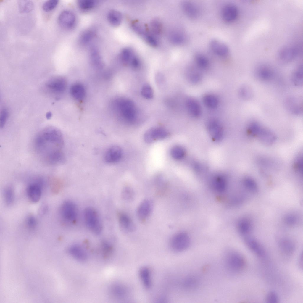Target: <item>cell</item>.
I'll return each mask as SVG.
<instances>
[{
    "instance_id": "44",
    "label": "cell",
    "mask_w": 303,
    "mask_h": 303,
    "mask_svg": "<svg viewBox=\"0 0 303 303\" xmlns=\"http://www.w3.org/2000/svg\"><path fill=\"white\" fill-rule=\"evenodd\" d=\"M170 153L173 158L176 159H180L184 157L185 152L183 147L180 146H176L171 148Z\"/></svg>"
},
{
    "instance_id": "6",
    "label": "cell",
    "mask_w": 303,
    "mask_h": 303,
    "mask_svg": "<svg viewBox=\"0 0 303 303\" xmlns=\"http://www.w3.org/2000/svg\"><path fill=\"white\" fill-rule=\"evenodd\" d=\"M131 25L135 32L149 45L152 47L157 46L158 45V41L157 37L147 27L137 22H133Z\"/></svg>"
},
{
    "instance_id": "24",
    "label": "cell",
    "mask_w": 303,
    "mask_h": 303,
    "mask_svg": "<svg viewBox=\"0 0 303 303\" xmlns=\"http://www.w3.org/2000/svg\"><path fill=\"white\" fill-rule=\"evenodd\" d=\"M182 7L185 14L189 17L195 19L198 16L199 9L193 3L188 1H185L182 3Z\"/></svg>"
},
{
    "instance_id": "53",
    "label": "cell",
    "mask_w": 303,
    "mask_h": 303,
    "mask_svg": "<svg viewBox=\"0 0 303 303\" xmlns=\"http://www.w3.org/2000/svg\"><path fill=\"white\" fill-rule=\"evenodd\" d=\"M285 222L288 225H296L298 222V218L295 215H286L284 218Z\"/></svg>"
},
{
    "instance_id": "33",
    "label": "cell",
    "mask_w": 303,
    "mask_h": 303,
    "mask_svg": "<svg viewBox=\"0 0 303 303\" xmlns=\"http://www.w3.org/2000/svg\"><path fill=\"white\" fill-rule=\"evenodd\" d=\"M90 59L93 65L98 69L102 68L104 64L102 58L97 50L92 48L90 52Z\"/></svg>"
},
{
    "instance_id": "12",
    "label": "cell",
    "mask_w": 303,
    "mask_h": 303,
    "mask_svg": "<svg viewBox=\"0 0 303 303\" xmlns=\"http://www.w3.org/2000/svg\"><path fill=\"white\" fill-rule=\"evenodd\" d=\"M221 17L225 22L230 23L235 21L237 18L238 11L237 7L232 4L225 5L221 10Z\"/></svg>"
},
{
    "instance_id": "3",
    "label": "cell",
    "mask_w": 303,
    "mask_h": 303,
    "mask_svg": "<svg viewBox=\"0 0 303 303\" xmlns=\"http://www.w3.org/2000/svg\"><path fill=\"white\" fill-rule=\"evenodd\" d=\"M247 130L250 136L256 137L264 144H272L276 140V137L272 132L257 122L250 123Z\"/></svg>"
},
{
    "instance_id": "37",
    "label": "cell",
    "mask_w": 303,
    "mask_h": 303,
    "mask_svg": "<svg viewBox=\"0 0 303 303\" xmlns=\"http://www.w3.org/2000/svg\"><path fill=\"white\" fill-rule=\"evenodd\" d=\"M280 249L282 252L287 255L293 254L295 250V247L294 244L289 240H282L280 242Z\"/></svg>"
},
{
    "instance_id": "8",
    "label": "cell",
    "mask_w": 303,
    "mask_h": 303,
    "mask_svg": "<svg viewBox=\"0 0 303 303\" xmlns=\"http://www.w3.org/2000/svg\"><path fill=\"white\" fill-rule=\"evenodd\" d=\"M77 212L76 205L71 201H66L62 205L60 214L63 219L66 221L73 222L75 221L77 216Z\"/></svg>"
},
{
    "instance_id": "28",
    "label": "cell",
    "mask_w": 303,
    "mask_h": 303,
    "mask_svg": "<svg viewBox=\"0 0 303 303\" xmlns=\"http://www.w3.org/2000/svg\"><path fill=\"white\" fill-rule=\"evenodd\" d=\"M199 69L196 66H191L187 69L186 75L188 80L191 83L196 84L202 79V75Z\"/></svg>"
},
{
    "instance_id": "54",
    "label": "cell",
    "mask_w": 303,
    "mask_h": 303,
    "mask_svg": "<svg viewBox=\"0 0 303 303\" xmlns=\"http://www.w3.org/2000/svg\"><path fill=\"white\" fill-rule=\"evenodd\" d=\"M8 116V111L5 109H3L1 111L0 117V125L1 128H3L7 121Z\"/></svg>"
},
{
    "instance_id": "45",
    "label": "cell",
    "mask_w": 303,
    "mask_h": 303,
    "mask_svg": "<svg viewBox=\"0 0 303 303\" xmlns=\"http://www.w3.org/2000/svg\"><path fill=\"white\" fill-rule=\"evenodd\" d=\"M5 201L7 205H10L13 203L14 199V194L13 189L11 187H7L4 192Z\"/></svg>"
},
{
    "instance_id": "16",
    "label": "cell",
    "mask_w": 303,
    "mask_h": 303,
    "mask_svg": "<svg viewBox=\"0 0 303 303\" xmlns=\"http://www.w3.org/2000/svg\"><path fill=\"white\" fill-rule=\"evenodd\" d=\"M298 50L293 46H287L282 49L278 53L279 59L282 61L288 62L294 59L297 56Z\"/></svg>"
},
{
    "instance_id": "47",
    "label": "cell",
    "mask_w": 303,
    "mask_h": 303,
    "mask_svg": "<svg viewBox=\"0 0 303 303\" xmlns=\"http://www.w3.org/2000/svg\"><path fill=\"white\" fill-rule=\"evenodd\" d=\"M141 94L143 96L147 99L152 98L154 96V92L152 87L149 84H144L142 87Z\"/></svg>"
},
{
    "instance_id": "43",
    "label": "cell",
    "mask_w": 303,
    "mask_h": 303,
    "mask_svg": "<svg viewBox=\"0 0 303 303\" xmlns=\"http://www.w3.org/2000/svg\"><path fill=\"white\" fill-rule=\"evenodd\" d=\"M96 3V1L94 0H80L78 3L80 8L84 11L91 9L95 6Z\"/></svg>"
},
{
    "instance_id": "35",
    "label": "cell",
    "mask_w": 303,
    "mask_h": 303,
    "mask_svg": "<svg viewBox=\"0 0 303 303\" xmlns=\"http://www.w3.org/2000/svg\"><path fill=\"white\" fill-rule=\"evenodd\" d=\"M108 21L112 26H118L121 23L122 16L121 13L115 10H111L108 13L107 15Z\"/></svg>"
},
{
    "instance_id": "57",
    "label": "cell",
    "mask_w": 303,
    "mask_h": 303,
    "mask_svg": "<svg viewBox=\"0 0 303 303\" xmlns=\"http://www.w3.org/2000/svg\"><path fill=\"white\" fill-rule=\"evenodd\" d=\"M294 168L300 174H302V159L300 156L296 160L294 164Z\"/></svg>"
},
{
    "instance_id": "56",
    "label": "cell",
    "mask_w": 303,
    "mask_h": 303,
    "mask_svg": "<svg viewBox=\"0 0 303 303\" xmlns=\"http://www.w3.org/2000/svg\"><path fill=\"white\" fill-rule=\"evenodd\" d=\"M129 65L134 69H137L140 67L141 61L139 57L136 54L133 57Z\"/></svg>"
},
{
    "instance_id": "1",
    "label": "cell",
    "mask_w": 303,
    "mask_h": 303,
    "mask_svg": "<svg viewBox=\"0 0 303 303\" xmlns=\"http://www.w3.org/2000/svg\"><path fill=\"white\" fill-rule=\"evenodd\" d=\"M64 145L62 132L53 127H47L40 130L36 136L33 142L35 152L40 159L52 165L64 162Z\"/></svg>"
},
{
    "instance_id": "18",
    "label": "cell",
    "mask_w": 303,
    "mask_h": 303,
    "mask_svg": "<svg viewBox=\"0 0 303 303\" xmlns=\"http://www.w3.org/2000/svg\"><path fill=\"white\" fill-rule=\"evenodd\" d=\"M27 194L30 200L36 203L40 200L41 195V187L38 182L31 183L27 188Z\"/></svg>"
},
{
    "instance_id": "41",
    "label": "cell",
    "mask_w": 303,
    "mask_h": 303,
    "mask_svg": "<svg viewBox=\"0 0 303 303\" xmlns=\"http://www.w3.org/2000/svg\"><path fill=\"white\" fill-rule=\"evenodd\" d=\"M135 54V53L132 49L129 48L124 49L120 53L121 59L124 64L129 65Z\"/></svg>"
},
{
    "instance_id": "17",
    "label": "cell",
    "mask_w": 303,
    "mask_h": 303,
    "mask_svg": "<svg viewBox=\"0 0 303 303\" xmlns=\"http://www.w3.org/2000/svg\"><path fill=\"white\" fill-rule=\"evenodd\" d=\"M122 151L119 146H114L109 147L104 155L105 161L108 163H114L118 161L121 158Z\"/></svg>"
},
{
    "instance_id": "32",
    "label": "cell",
    "mask_w": 303,
    "mask_h": 303,
    "mask_svg": "<svg viewBox=\"0 0 303 303\" xmlns=\"http://www.w3.org/2000/svg\"><path fill=\"white\" fill-rule=\"evenodd\" d=\"M226 181L225 178L222 175H217L213 178L212 185L213 188L219 192L224 191L226 187Z\"/></svg>"
},
{
    "instance_id": "42",
    "label": "cell",
    "mask_w": 303,
    "mask_h": 303,
    "mask_svg": "<svg viewBox=\"0 0 303 303\" xmlns=\"http://www.w3.org/2000/svg\"><path fill=\"white\" fill-rule=\"evenodd\" d=\"M238 228L241 233L245 235L249 232L251 230V223L247 219H242L238 223Z\"/></svg>"
},
{
    "instance_id": "38",
    "label": "cell",
    "mask_w": 303,
    "mask_h": 303,
    "mask_svg": "<svg viewBox=\"0 0 303 303\" xmlns=\"http://www.w3.org/2000/svg\"><path fill=\"white\" fill-rule=\"evenodd\" d=\"M162 26L161 21L156 18L152 20L150 23V30L156 37L160 36L162 31Z\"/></svg>"
},
{
    "instance_id": "55",
    "label": "cell",
    "mask_w": 303,
    "mask_h": 303,
    "mask_svg": "<svg viewBox=\"0 0 303 303\" xmlns=\"http://www.w3.org/2000/svg\"><path fill=\"white\" fill-rule=\"evenodd\" d=\"M26 225L28 227L31 229L35 228L37 225V222L35 217L30 216L26 219Z\"/></svg>"
},
{
    "instance_id": "29",
    "label": "cell",
    "mask_w": 303,
    "mask_h": 303,
    "mask_svg": "<svg viewBox=\"0 0 303 303\" xmlns=\"http://www.w3.org/2000/svg\"><path fill=\"white\" fill-rule=\"evenodd\" d=\"M70 92L72 96L78 100H83L86 94L83 86L79 83H75L72 85L70 88Z\"/></svg>"
},
{
    "instance_id": "21",
    "label": "cell",
    "mask_w": 303,
    "mask_h": 303,
    "mask_svg": "<svg viewBox=\"0 0 303 303\" xmlns=\"http://www.w3.org/2000/svg\"><path fill=\"white\" fill-rule=\"evenodd\" d=\"M244 240L248 248L257 255L260 257H263L265 255L264 249L255 239L250 236H246L244 238Z\"/></svg>"
},
{
    "instance_id": "13",
    "label": "cell",
    "mask_w": 303,
    "mask_h": 303,
    "mask_svg": "<svg viewBox=\"0 0 303 303\" xmlns=\"http://www.w3.org/2000/svg\"><path fill=\"white\" fill-rule=\"evenodd\" d=\"M76 19L74 14L70 11L64 10L59 14L58 18L59 25L66 29L72 28L74 25Z\"/></svg>"
},
{
    "instance_id": "59",
    "label": "cell",
    "mask_w": 303,
    "mask_h": 303,
    "mask_svg": "<svg viewBox=\"0 0 303 303\" xmlns=\"http://www.w3.org/2000/svg\"><path fill=\"white\" fill-rule=\"evenodd\" d=\"M51 113L50 112H49L47 113V114L46 115V117L48 119H49L51 117Z\"/></svg>"
},
{
    "instance_id": "50",
    "label": "cell",
    "mask_w": 303,
    "mask_h": 303,
    "mask_svg": "<svg viewBox=\"0 0 303 303\" xmlns=\"http://www.w3.org/2000/svg\"><path fill=\"white\" fill-rule=\"evenodd\" d=\"M58 1L57 0H49L44 2L43 4V9L46 12H49L53 10L57 6Z\"/></svg>"
},
{
    "instance_id": "49",
    "label": "cell",
    "mask_w": 303,
    "mask_h": 303,
    "mask_svg": "<svg viewBox=\"0 0 303 303\" xmlns=\"http://www.w3.org/2000/svg\"><path fill=\"white\" fill-rule=\"evenodd\" d=\"M123 198L127 200L133 199L134 196V192L132 189L129 187H126L123 190L122 193Z\"/></svg>"
},
{
    "instance_id": "27",
    "label": "cell",
    "mask_w": 303,
    "mask_h": 303,
    "mask_svg": "<svg viewBox=\"0 0 303 303\" xmlns=\"http://www.w3.org/2000/svg\"><path fill=\"white\" fill-rule=\"evenodd\" d=\"M168 38L170 42L175 45H181L186 41V37L185 34L180 30H174L169 33Z\"/></svg>"
},
{
    "instance_id": "4",
    "label": "cell",
    "mask_w": 303,
    "mask_h": 303,
    "mask_svg": "<svg viewBox=\"0 0 303 303\" xmlns=\"http://www.w3.org/2000/svg\"><path fill=\"white\" fill-rule=\"evenodd\" d=\"M225 265L229 271L239 272L243 270L246 266V260L239 252L234 251L228 252L225 259Z\"/></svg>"
},
{
    "instance_id": "14",
    "label": "cell",
    "mask_w": 303,
    "mask_h": 303,
    "mask_svg": "<svg viewBox=\"0 0 303 303\" xmlns=\"http://www.w3.org/2000/svg\"><path fill=\"white\" fill-rule=\"evenodd\" d=\"M185 103L186 109L191 116L194 117L200 116L202 113V108L196 99L188 97L186 99Z\"/></svg>"
},
{
    "instance_id": "51",
    "label": "cell",
    "mask_w": 303,
    "mask_h": 303,
    "mask_svg": "<svg viewBox=\"0 0 303 303\" xmlns=\"http://www.w3.org/2000/svg\"><path fill=\"white\" fill-rule=\"evenodd\" d=\"M93 36V32L91 30L84 32L80 37V41L81 43L84 44L88 43L92 40Z\"/></svg>"
},
{
    "instance_id": "20",
    "label": "cell",
    "mask_w": 303,
    "mask_h": 303,
    "mask_svg": "<svg viewBox=\"0 0 303 303\" xmlns=\"http://www.w3.org/2000/svg\"><path fill=\"white\" fill-rule=\"evenodd\" d=\"M210 46L214 53L221 57L226 56L229 52V48L225 44L216 39L211 41Z\"/></svg>"
},
{
    "instance_id": "25",
    "label": "cell",
    "mask_w": 303,
    "mask_h": 303,
    "mask_svg": "<svg viewBox=\"0 0 303 303\" xmlns=\"http://www.w3.org/2000/svg\"><path fill=\"white\" fill-rule=\"evenodd\" d=\"M139 274L144 286L147 289L152 286V281L151 273L150 269L147 267H143L139 270Z\"/></svg>"
},
{
    "instance_id": "30",
    "label": "cell",
    "mask_w": 303,
    "mask_h": 303,
    "mask_svg": "<svg viewBox=\"0 0 303 303\" xmlns=\"http://www.w3.org/2000/svg\"><path fill=\"white\" fill-rule=\"evenodd\" d=\"M256 76L258 78L262 81H268L271 80L273 76V72L269 67L263 66L260 67L257 70Z\"/></svg>"
},
{
    "instance_id": "2",
    "label": "cell",
    "mask_w": 303,
    "mask_h": 303,
    "mask_svg": "<svg viewBox=\"0 0 303 303\" xmlns=\"http://www.w3.org/2000/svg\"><path fill=\"white\" fill-rule=\"evenodd\" d=\"M112 106L118 118L125 122H132L136 117L137 112L135 104L129 99L117 98L112 102Z\"/></svg>"
},
{
    "instance_id": "48",
    "label": "cell",
    "mask_w": 303,
    "mask_h": 303,
    "mask_svg": "<svg viewBox=\"0 0 303 303\" xmlns=\"http://www.w3.org/2000/svg\"><path fill=\"white\" fill-rule=\"evenodd\" d=\"M19 6L20 10L23 12L30 11L33 7V3L29 1H20L19 3Z\"/></svg>"
},
{
    "instance_id": "5",
    "label": "cell",
    "mask_w": 303,
    "mask_h": 303,
    "mask_svg": "<svg viewBox=\"0 0 303 303\" xmlns=\"http://www.w3.org/2000/svg\"><path fill=\"white\" fill-rule=\"evenodd\" d=\"M84 219L88 228L95 234L101 232L102 226L98 214L96 210L92 207H87L84 211Z\"/></svg>"
},
{
    "instance_id": "46",
    "label": "cell",
    "mask_w": 303,
    "mask_h": 303,
    "mask_svg": "<svg viewBox=\"0 0 303 303\" xmlns=\"http://www.w3.org/2000/svg\"><path fill=\"white\" fill-rule=\"evenodd\" d=\"M244 183L247 188L254 192L257 191L258 187L255 181L252 178L247 177L244 179Z\"/></svg>"
},
{
    "instance_id": "9",
    "label": "cell",
    "mask_w": 303,
    "mask_h": 303,
    "mask_svg": "<svg viewBox=\"0 0 303 303\" xmlns=\"http://www.w3.org/2000/svg\"><path fill=\"white\" fill-rule=\"evenodd\" d=\"M67 85L66 80L61 77L53 78L48 80L45 84L48 91L57 94L63 93L66 89Z\"/></svg>"
},
{
    "instance_id": "7",
    "label": "cell",
    "mask_w": 303,
    "mask_h": 303,
    "mask_svg": "<svg viewBox=\"0 0 303 303\" xmlns=\"http://www.w3.org/2000/svg\"><path fill=\"white\" fill-rule=\"evenodd\" d=\"M190 241L189 236L187 233L183 232H180L175 234L171 238L170 246L173 251L181 252L188 247Z\"/></svg>"
},
{
    "instance_id": "31",
    "label": "cell",
    "mask_w": 303,
    "mask_h": 303,
    "mask_svg": "<svg viewBox=\"0 0 303 303\" xmlns=\"http://www.w3.org/2000/svg\"><path fill=\"white\" fill-rule=\"evenodd\" d=\"M202 100L204 105L210 109L216 108L219 104V100L217 97L212 94L204 95L202 97Z\"/></svg>"
},
{
    "instance_id": "19",
    "label": "cell",
    "mask_w": 303,
    "mask_h": 303,
    "mask_svg": "<svg viewBox=\"0 0 303 303\" xmlns=\"http://www.w3.org/2000/svg\"><path fill=\"white\" fill-rule=\"evenodd\" d=\"M109 291L110 295L113 297L119 299L126 298L128 294V290L126 286L119 283L112 285L110 287Z\"/></svg>"
},
{
    "instance_id": "36",
    "label": "cell",
    "mask_w": 303,
    "mask_h": 303,
    "mask_svg": "<svg viewBox=\"0 0 303 303\" xmlns=\"http://www.w3.org/2000/svg\"><path fill=\"white\" fill-rule=\"evenodd\" d=\"M194 60L196 66L200 69H206L209 65L208 58L202 54L198 53L196 54Z\"/></svg>"
},
{
    "instance_id": "39",
    "label": "cell",
    "mask_w": 303,
    "mask_h": 303,
    "mask_svg": "<svg viewBox=\"0 0 303 303\" xmlns=\"http://www.w3.org/2000/svg\"><path fill=\"white\" fill-rule=\"evenodd\" d=\"M293 83L296 86H300L303 84V68L302 65L299 66L294 71L291 77Z\"/></svg>"
},
{
    "instance_id": "40",
    "label": "cell",
    "mask_w": 303,
    "mask_h": 303,
    "mask_svg": "<svg viewBox=\"0 0 303 303\" xmlns=\"http://www.w3.org/2000/svg\"><path fill=\"white\" fill-rule=\"evenodd\" d=\"M240 97L244 100L251 99L253 96V91L251 87L247 85H244L240 88L239 91Z\"/></svg>"
},
{
    "instance_id": "34",
    "label": "cell",
    "mask_w": 303,
    "mask_h": 303,
    "mask_svg": "<svg viewBox=\"0 0 303 303\" xmlns=\"http://www.w3.org/2000/svg\"><path fill=\"white\" fill-rule=\"evenodd\" d=\"M199 284V278L194 275H190L186 277L183 282L184 287L187 290H192L196 288Z\"/></svg>"
},
{
    "instance_id": "11",
    "label": "cell",
    "mask_w": 303,
    "mask_h": 303,
    "mask_svg": "<svg viewBox=\"0 0 303 303\" xmlns=\"http://www.w3.org/2000/svg\"><path fill=\"white\" fill-rule=\"evenodd\" d=\"M168 135V132L165 129L156 127L150 129L146 131L144 135V139L147 143H150L157 140L165 138Z\"/></svg>"
},
{
    "instance_id": "52",
    "label": "cell",
    "mask_w": 303,
    "mask_h": 303,
    "mask_svg": "<svg viewBox=\"0 0 303 303\" xmlns=\"http://www.w3.org/2000/svg\"><path fill=\"white\" fill-rule=\"evenodd\" d=\"M265 300L267 303H277L279 302V298L276 292L272 291L267 294Z\"/></svg>"
},
{
    "instance_id": "22",
    "label": "cell",
    "mask_w": 303,
    "mask_h": 303,
    "mask_svg": "<svg viewBox=\"0 0 303 303\" xmlns=\"http://www.w3.org/2000/svg\"><path fill=\"white\" fill-rule=\"evenodd\" d=\"M119 224L121 228L124 231L131 232L135 230V226L130 217L124 213H120L118 215Z\"/></svg>"
},
{
    "instance_id": "58",
    "label": "cell",
    "mask_w": 303,
    "mask_h": 303,
    "mask_svg": "<svg viewBox=\"0 0 303 303\" xmlns=\"http://www.w3.org/2000/svg\"><path fill=\"white\" fill-rule=\"evenodd\" d=\"M298 265L300 268L302 269L303 267V257L302 253L298 259Z\"/></svg>"
},
{
    "instance_id": "23",
    "label": "cell",
    "mask_w": 303,
    "mask_h": 303,
    "mask_svg": "<svg viewBox=\"0 0 303 303\" xmlns=\"http://www.w3.org/2000/svg\"><path fill=\"white\" fill-rule=\"evenodd\" d=\"M286 107L289 111L294 114H299L302 111V104L299 99L291 97L287 99L286 102Z\"/></svg>"
},
{
    "instance_id": "15",
    "label": "cell",
    "mask_w": 303,
    "mask_h": 303,
    "mask_svg": "<svg viewBox=\"0 0 303 303\" xmlns=\"http://www.w3.org/2000/svg\"><path fill=\"white\" fill-rule=\"evenodd\" d=\"M207 127L213 139L215 140H220L223 136L222 130L219 122L216 120L211 119L207 122Z\"/></svg>"
},
{
    "instance_id": "10",
    "label": "cell",
    "mask_w": 303,
    "mask_h": 303,
    "mask_svg": "<svg viewBox=\"0 0 303 303\" xmlns=\"http://www.w3.org/2000/svg\"><path fill=\"white\" fill-rule=\"evenodd\" d=\"M153 208V203L151 200L146 199L142 201L137 210L138 218L141 221H146L151 215Z\"/></svg>"
},
{
    "instance_id": "26",
    "label": "cell",
    "mask_w": 303,
    "mask_h": 303,
    "mask_svg": "<svg viewBox=\"0 0 303 303\" xmlns=\"http://www.w3.org/2000/svg\"><path fill=\"white\" fill-rule=\"evenodd\" d=\"M69 251L71 256L78 261H84L87 258L86 252L82 247L79 245H72L70 248Z\"/></svg>"
}]
</instances>
